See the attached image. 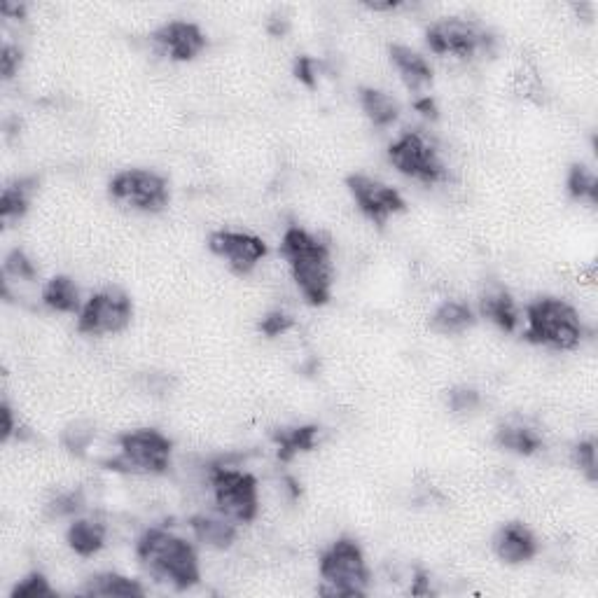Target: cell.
<instances>
[{
    "label": "cell",
    "instance_id": "1",
    "mask_svg": "<svg viewBox=\"0 0 598 598\" xmlns=\"http://www.w3.org/2000/svg\"><path fill=\"white\" fill-rule=\"evenodd\" d=\"M281 255L288 262L299 292L314 307H323L332 297L335 267L330 246L302 227H288L281 239Z\"/></svg>",
    "mask_w": 598,
    "mask_h": 598
},
{
    "label": "cell",
    "instance_id": "2",
    "mask_svg": "<svg viewBox=\"0 0 598 598\" xmlns=\"http://www.w3.org/2000/svg\"><path fill=\"white\" fill-rule=\"evenodd\" d=\"M136 556L150 577L178 591L194 587L201 577L197 549L166 528L145 531L136 542Z\"/></svg>",
    "mask_w": 598,
    "mask_h": 598
},
{
    "label": "cell",
    "instance_id": "3",
    "mask_svg": "<svg viewBox=\"0 0 598 598\" xmlns=\"http://www.w3.org/2000/svg\"><path fill=\"white\" fill-rule=\"evenodd\" d=\"M584 325L573 304L559 297H540L526 307L524 339L554 351H573L580 346Z\"/></svg>",
    "mask_w": 598,
    "mask_h": 598
},
{
    "label": "cell",
    "instance_id": "4",
    "mask_svg": "<svg viewBox=\"0 0 598 598\" xmlns=\"http://www.w3.org/2000/svg\"><path fill=\"white\" fill-rule=\"evenodd\" d=\"M325 587L323 596L353 598L365 596V587L370 582V568H367L363 547L353 538H339L321 554L318 563Z\"/></svg>",
    "mask_w": 598,
    "mask_h": 598
},
{
    "label": "cell",
    "instance_id": "5",
    "mask_svg": "<svg viewBox=\"0 0 598 598\" xmlns=\"http://www.w3.org/2000/svg\"><path fill=\"white\" fill-rule=\"evenodd\" d=\"M120 451L103 465L108 470L129 472V475H164L171 468L173 442L162 430L138 428L120 435Z\"/></svg>",
    "mask_w": 598,
    "mask_h": 598
},
{
    "label": "cell",
    "instance_id": "6",
    "mask_svg": "<svg viewBox=\"0 0 598 598\" xmlns=\"http://www.w3.org/2000/svg\"><path fill=\"white\" fill-rule=\"evenodd\" d=\"M211 489L215 512L234 521L236 526L250 524L260 512V491L257 479L250 472L215 465L211 468Z\"/></svg>",
    "mask_w": 598,
    "mask_h": 598
},
{
    "label": "cell",
    "instance_id": "7",
    "mask_svg": "<svg viewBox=\"0 0 598 598\" xmlns=\"http://www.w3.org/2000/svg\"><path fill=\"white\" fill-rule=\"evenodd\" d=\"M108 194L117 206L138 213H162L171 201L169 180L148 169L117 171L108 183Z\"/></svg>",
    "mask_w": 598,
    "mask_h": 598
},
{
    "label": "cell",
    "instance_id": "8",
    "mask_svg": "<svg viewBox=\"0 0 598 598\" xmlns=\"http://www.w3.org/2000/svg\"><path fill=\"white\" fill-rule=\"evenodd\" d=\"M388 159L402 176L419 180L423 185H437L447 180L440 152L419 131H405L388 148Z\"/></svg>",
    "mask_w": 598,
    "mask_h": 598
},
{
    "label": "cell",
    "instance_id": "9",
    "mask_svg": "<svg viewBox=\"0 0 598 598\" xmlns=\"http://www.w3.org/2000/svg\"><path fill=\"white\" fill-rule=\"evenodd\" d=\"M426 43L430 52L440 57H456L468 61L479 52L491 50L493 38L484 29H479L475 22H468L463 17H444L428 26Z\"/></svg>",
    "mask_w": 598,
    "mask_h": 598
},
{
    "label": "cell",
    "instance_id": "10",
    "mask_svg": "<svg viewBox=\"0 0 598 598\" xmlns=\"http://www.w3.org/2000/svg\"><path fill=\"white\" fill-rule=\"evenodd\" d=\"M134 318V304L124 290L108 288L96 292L78 314V332L89 337L117 335L129 328Z\"/></svg>",
    "mask_w": 598,
    "mask_h": 598
},
{
    "label": "cell",
    "instance_id": "11",
    "mask_svg": "<svg viewBox=\"0 0 598 598\" xmlns=\"http://www.w3.org/2000/svg\"><path fill=\"white\" fill-rule=\"evenodd\" d=\"M353 201H356L360 211L367 220H372L377 227H384L393 215L405 213L407 204L402 194L395 187L381 183L377 178L363 176V173H353L346 180Z\"/></svg>",
    "mask_w": 598,
    "mask_h": 598
},
{
    "label": "cell",
    "instance_id": "12",
    "mask_svg": "<svg viewBox=\"0 0 598 598\" xmlns=\"http://www.w3.org/2000/svg\"><path fill=\"white\" fill-rule=\"evenodd\" d=\"M208 248L222 257L229 264V269L239 276L250 274L269 253L267 243L260 236L248 232H229V229H220V232L208 236Z\"/></svg>",
    "mask_w": 598,
    "mask_h": 598
},
{
    "label": "cell",
    "instance_id": "13",
    "mask_svg": "<svg viewBox=\"0 0 598 598\" xmlns=\"http://www.w3.org/2000/svg\"><path fill=\"white\" fill-rule=\"evenodd\" d=\"M152 43H155L157 52L162 57L185 64V61H194L201 52L206 50V36L197 24L183 22V19H173L159 26L152 33Z\"/></svg>",
    "mask_w": 598,
    "mask_h": 598
},
{
    "label": "cell",
    "instance_id": "14",
    "mask_svg": "<svg viewBox=\"0 0 598 598\" xmlns=\"http://www.w3.org/2000/svg\"><path fill=\"white\" fill-rule=\"evenodd\" d=\"M491 545L498 559L510 563V566L531 561L538 554V540H535L531 528L521 524V521H510V524L500 526L496 535H493Z\"/></svg>",
    "mask_w": 598,
    "mask_h": 598
},
{
    "label": "cell",
    "instance_id": "15",
    "mask_svg": "<svg viewBox=\"0 0 598 598\" xmlns=\"http://www.w3.org/2000/svg\"><path fill=\"white\" fill-rule=\"evenodd\" d=\"M391 61H393L395 71L400 73V80L405 82V87L409 89V92L421 94L423 89L433 82V68H430L426 57H421V54L414 52L412 47L393 45Z\"/></svg>",
    "mask_w": 598,
    "mask_h": 598
},
{
    "label": "cell",
    "instance_id": "16",
    "mask_svg": "<svg viewBox=\"0 0 598 598\" xmlns=\"http://www.w3.org/2000/svg\"><path fill=\"white\" fill-rule=\"evenodd\" d=\"M475 323L477 316L472 307H468L465 302H456V299L442 302L440 307L435 309V314L430 316V330L444 337L463 335V332H468Z\"/></svg>",
    "mask_w": 598,
    "mask_h": 598
},
{
    "label": "cell",
    "instance_id": "17",
    "mask_svg": "<svg viewBox=\"0 0 598 598\" xmlns=\"http://www.w3.org/2000/svg\"><path fill=\"white\" fill-rule=\"evenodd\" d=\"M479 316L491 321L503 332H514L519 325L517 304H514L510 292H505L503 288H493L484 292L482 299H479Z\"/></svg>",
    "mask_w": 598,
    "mask_h": 598
},
{
    "label": "cell",
    "instance_id": "18",
    "mask_svg": "<svg viewBox=\"0 0 598 598\" xmlns=\"http://www.w3.org/2000/svg\"><path fill=\"white\" fill-rule=\"evenodd\" d=\"M108 526L99 517L75 519L68 526V545L78 556H94L99 549L106 545Z\"/></svg>",
    "mask_w": 598,
    "mask_h": 598
},
{
    "label": "cell",
    "instance_id": "19",
    "mask_svg": "<svg viewBox=\"0 0 598 598\" xmlns=\"http://www.w3.org/2000/svg\"><path fill=\"white\" fill-rule=\"evenodd\" d=\"M194 538H197L201 545L213 547V549H227L232 547L236 540V524L229 521L227 517H211V514H197L190 521Z\"/></svg>",
    "mask_w": 598,
    "mask_h": 598
},
{
    "label": "cell",
    "instance_id": "20",
    "mask_svg": "<svg viewBox=\"0 0 598 598\" xmlns=\"http://www.w3.org/2000/svg\"><path fill=\"white\" fill-rule=\"evenodd\" d=\"M496 444L500 449L512 451V454L533 456L542 449V437L538 430L526 426V423L510 421L496 430Z\"/></svg>",
    "mask_w": 598,
    "mask_h": 598
},
{
    "label": "cell",
    "instance_id": "21",
    "mask_svg": "<svg viewBox=\"0 0 598 598\" xmlns=\"http://www.w3.org/2000/svg\"><path fill=\"white\" fill-rule=\"evenodd\" d=\"M43 304L57 314H80V290L71 276H54L43 288Z\"/></svg>",
    "mask_w": 598,
    "mask_h": 598
},
{
    "label": "cell",
    "instance_id": "22",
    "mask_svg": "<svg viewBox=\"0 0 598 598\" xmlns=\"http://www.w3.org/2000/svg\"><path fill=\"white\" fill-rule=\"evenodd\" d=\"M360 108H363L367 120L379 129L391 127L400 115L398 101H395L391 94L381 92V89H374V87L360 89Z\"/></svg>",
    "mask_w": 598,
    "mask_h": 598
},
{
    "label": "cell",
    "instance_id": "23",
    "mask_svg": "<svg viewBox=\"0 0 598 598\" xmlns=\"http://www.w3.org/2000/svg\"><path fill=\"white\" fill-rule=\"evenodd\" d=\"M38 180L36 178H19L15 183H10L3 190V199H0V218L5 225H10L12 220H22L26 211H29L31 197L36 192Z\"/></svg>",
    "mask_w": 598,
    "mask_h": 598
},
{
    "label": "cell",
    "instance_id": "24",
    "mask_svg": "<svg viewBox=\"0 0 598 598\" xmlns=\"http://www.w3.org/2000/svg\"><path fill=\"white\" fill-rule=\"evenodd\" d=\"M82 594H85V596H106V598H110V596L136 598V596H143L145 589L127 575L101 573V575L89 577L85 587H82Z\"/></svg>",
    "mask_w": 598,
    "mask_h": 598
},
{
    "label": "cell",
    "instance_id": "25",
    "mask_svg": "<svg viewBox=\"0 0 598 598\" xmlns=\"http://www.w3.org/2000/svg\"><path fill=\"white\" fill-rule=\"evenodd\" d=\"M274 442L278 447V458L281 461H292L302 451H311L318 442V428L316 426H302L290 430H276Z\"/></svg>",
    "mask_w": 598,
    "mask_h": 598
},
{
    "label": "cell",
    "instance_id": "26",
    "mask_svg": "<svg viewBox=\"0 0 598 598\" xmlns=\"http://www.w3.org/2000/svg\"><path fill=\"white\" fill-rule=\"evenodd\" d=\"M568 192H570V197L577 199V201H589V204H596V201H598L596 173L584 164L570 166V171H568Z\"/></svg>",
    "mask_w": 598,
    "mask_h": 598
},
{
    "label": "cell",
    "instance_id": "27",
    "mask_svg": "<svg viewBox=\"0 0 598 598\" xmlns=\"http://www.w3.org/2000/svg\"><path fill=\"white\" fill-rule=\"evenodd\" d=\"M82 507H85V496H82V491H66V493H59L57 498H52L50 503L45 505V512L47 517L52 519H68L82 512Z\"/></svg>",
    "mask_w": 598,
    "mask_h": 598
},
{
    "label": "cell",
    "instance_id": "28",
    "mask_svg": "<svg viewBox=\"0 0 598 598\" xmlns=\"http://www.w3.org/2000/svg\"><path fill=\"white\" fill-rule=\"evenodd\" d=\"M57 596V591L43 573L26 575L22 582L12 589V598H50Z\"/></svg>",
    "mask_w": 598,
    "mask_h": 598
},
{
    "label": "cell",
    "instance_id": "29",
    "mask_svg": "<svg viewBox=\"0 0 598 598\" xmlns=\"http://www.w3.org/2000/svg\"><path fill=\"white\" fill-rule=\"evenodd\" d=\"M61 440H64L68 451H73V454L82 456L94 440V426H92V423H87V421H75L64 430V437H61Z\"/></svg>",
    "mask_w": 598,
    "mask_h": 598
},
{
    "label": "cell",
    "instance_id": "30",
    "mask_svg": "<svg viewBox=\"0 0 598 598\" xmlns=\"http://www.w3.org/2000/svg\"><path fill=\"white\" fill-rule=\"evenodd\" d=\"M573 463L575 468L582 472L589 482H596L598 477V468H596V442L594 440H584L577 442L573 447Z\"/></svg>",
    "mask_w": 598,
    "mask_h": 598
},
{
    "label": "cell",
    "instance_id": "31",
    "mask_svg": "<svg viewBox=\"0 0 598 598\" xmlns=\"http://www.w3.org/2000/svg\"><path fill=\"white\" fill-rule=\"evenodd\" d=\"M3 271L5 276L17 278V281H33V278H36V267H33V262L26 257L24 250L19 248H15L8 257H5Z\"/></svg>",
    "mask_w": 598,
    "mask_h": 598
},
{
    "label": "cell",
    "instance_id": "32",
    "mask_svg": "<svg viewBox=\"0 0 598 598\" xmlns=\"http://www.w3.org/2000/svg\"><path fill=\"white\" fill-rule=\"evenodd\" d=\"M479 405H482V398H479L475 388L458 386L449 393V409L454 414H472L475 409H479Z\"/></svg>",
    "mask_w": 598,
    "mask_h": 598
},
{
    "label": "cell",
    "instance_id": "33",
    "mask_svg": "<svg viewBox=\"0 0 598 598\" xmlns=\"http://www.w3.org/2000/svg\"><path fill=\"white\" fill-rule=\"evenodd\" d=\"M24 54L17 45H5L3 52H0V73H3L5 80H12L19 73V66H22Z\"/></svg>",
    "mask_w": 598,
    "mask_h": 598
},
{
    "label": "cell",
    "instance_id": "34",
    "mask_svg": "<svg viewBox=\"0 0 598 598\" xmlns=\"http://www.w3.org/2000/svg\"><path fill=\"white\" fill-rule=\"evenodd\" d=\"M290 328H292V318L288 314H283V311H271V314L264 316L260 323V330L267 337H278L283 335V332H288Z\"/></svg>",
    "mask_w": 598,
    "mask_h": 598
},
{
    "label": "cell",
    "instance_id": "35",
    "mask_svg": "<svg viewBox=\"0 0 598 598\" xmlns=\"http://www.w3.org/2000/svg\"><path fill=\"white\" fill-rule=\"evenodd\" d=\"M0 416H3V442H8L12 435H15L17 423H15V414H12V407L8 402H3V407H0Z\"/></svg>",
    "mask_w": 598,
    "mask_h": 598
},
{
    "label": "cell",
    "instance_id": "36",
    "mask_svg": "<svg viewBox=\"0 0 598 598\" xmlns=\"http://www.w3.org/2000/svg\"><path fill=\"white\" fill-rule=\"evenodd\" d=\"M311 75H314V61L299 59L297 61V78L307 82V85H314V78H311Z\"/></svg>",
    "mask_w": 598,
    "mask_h": 598
},
{
    "label": "cell",
    "instance_id": "37",
    "mask_svg": "<svg viewBox=\"0 0 598 598\" xmlns=\"http://www.w3.org/2000/svg\"><path fill=\"white\" fill-rule=\"evenodd\" d=\"M365 8L372 12H393L400 8V3H393V0H388V3H365Z\"/></svg>",
    "mask_w": 598,
    "mask_h": 598
},
{
    "label": "cell",
    "instance_id": "38",
    "mask_svg": "<svg viewBox=\"0 0 598 598\" xmlns=\"http://www.w3.org/2000/svg\"><path fill=\"white\" fill-rule=\"evenodd\" d=\"M416 110H421L423 115H435V103L430 101V96H426V99L416 101Z\"/></svg>",
    "mask_w": 598,
    "mask_h": 598
}]
</instances>
